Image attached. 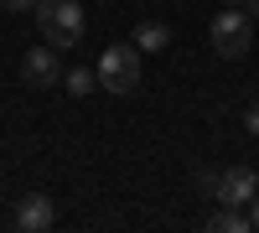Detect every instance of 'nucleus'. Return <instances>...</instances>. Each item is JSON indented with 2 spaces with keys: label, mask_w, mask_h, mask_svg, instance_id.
<instances>
[{
  "label": "nucleus",
  "mask_w": 259,
  "mask_h": 233,
  "mask_svg": "<svg viewBox=\"0 0 259 233\" xmlns=\"http://www.w3.org/2000/svg\"><path fill=\"white\" fill-rule=\"evenodd\" d=\"M83 26H89V16H83V0H36V31L47 47L68 52L83 41Z\"/></svg>",
  "instance_id": "obj_1"
},
{
  "label": "nucleus",
  "mask_w": 259,
  "mask_h": 233,
  "mask_svg": "<svg viewBox=\"0 0 259 233\" xmlns=\"http://www.w3.org/2000/svg\"><path fill=\"white\" fill-rule=\"evenodd\" d=\"M254 26L259 21L244 6H218V16H212V47H218V57H244L254 47Z\"/></svg>",
  "instance_id": "obj_2"
},
{
  "label": "nucleus",
  "mask_w": 259,
  "mask_h": 233,
  "mask_svg": "<svg viewBox=\"0 0 259 233\" xmlns=\"http://www.w3.org/2000/svg\"><path fill=\"white\" fill-rule=\"evenodd\" d=\"M99 83L109 94H135L140 88V47H135V41H114V47H104Z\"/></svg>",
  "instance_id": "obj_3"
},
{
  "label": "nucleus",
  "mask_w": 259,
  "mask_h": 233,
  "mask_svg": "<svg viewBox=\"0 0 259 233\" xmlns=\"http://www.w3.org/2000/svg\"><path fill=\"white\" fill-rule=\"evenodd\" d=\"M259 192V176L249 171V166H228V171L218 176V187H212V197H218L223 207H249Z\"/></svg>",
  "instance_id": "obj_4"
},
{
  "label": "nucleus",
  "mask_w": 259,
  "mask_h": 233,
  "mask_svg": "<svg viewBox=\"0 0 259 233\" xmlns=\"http://www.w3.org/2000/svg\"><path fill=\"white\" fill-rule=\"evenodd\" d=\"M21 78L31 83V88H52V83L62 78V68H57V47H31L26 57H21Z\"/></svg>",
  "instance_id": "obj_5"
},
{
  "label": "nucleus",
  "mask_w": 259,
  "mask_h": 233,
  "mask_svg": "<svg viewBox=\"0 0 259 233\" xmlns=\"http://www.w3.org/2000/svg\"><path fill=\"white\" fill-rule=\"evenodd\" d=\"M52 223H57V202H52L47 192L21 197V207H16V228H21V233H47Z\"/></svg>",
  "instance_id": "obj_6"
},
{
  "label": "nucleus",
  "mask_w": 259,
  "mask_h": 233,
  "mask_svg": "<svg viewBox=\"0 0 259 233\" xmlns=\"http://www.w3.org/2000/svg\"><path fill=\"white\" fill-rule=\"evenodd\" d=\"M135 47L140 52H166L171 47V26H166V21H140V26H135Z\"/></svg>",
  "instance_id": "obj_7"
},
{
  "label": "nucleus",
  "mask_w": 259,
  "mask_h": 233,
  "mask_svg": "<svg viewBox=\"0 0 259 233\" xmlns=\"http://www.w3.org/2000/svg\"><path fill=\"white\" fill-rule=\"evenodd\" d=\"M207 228H212V233H249L254 223H249L244 207H223V202H218V213L207 218Z\"/></svg>",
  "instance_id": "obj_8"
},
{
  "label": "nucleus",
  "mask_w": 259,
  "mask_h": 233,
  "mask_svg": "<svg viewBox=\"0 0 259 233\" xmlns=\"http://www.w3.org/2000/svg\"><path fill=\"white\" fill-rule=\"evenodd\" d=\"M94 78H99L94 68H73V73H68V94H78V99H83V94L94 88Z\"/></svg>",
  "instance_id": "obj_9"
},
{
  "label": "nucleus",
  "mask_w": 259,
  "mask_h": 233,
  "mask_svg": "<svg viewBox=\"0 0 259 233\" xmlns=\"http://www.w3.org/2000/svg\"><path fill=\"white\" fill-rule=\"evenodd\" d=\"M6 11H36V0H0Z\"/></svg>",
  "instance_id": "obj_10"
},
{
  "label": "nucleus",
  "mask_w": 259,
  "mask_h": 233,
  "mask_svg": "<svg viewBox=\"0 0 259 233\" xmlns=\"http://www.w3.org/2000/svg\"><path fill=\"white\" fill-rule=\"evenodd\" d=\"M244 124H249V135H259V104H254V109L244 114Z\"/></svg>",
  "instance_id": "obj_11"
},
{
  "label": "nucleus",
  "mask_w": 259,
  "mask_h": 233,
  "mask_svg": "<svg viewBox=\"0 0 259 233\" xmlns=\"http://www.w3.org/2000/svg\"><path fill=\"white\" fill-rule=\"evenodd\" d=\"M249 223L259 228V192H254V202H249Z\"/></svg>",
  "instance_id": "obj_12"
},
{
  "label": "nucleus",
  "mask_w": 259,
  "mask_h": 233,
  "mask_svg": "<svg viewBox=\"0 0 259 233\" xmlns=\"http://www.w3.org/2000/svg\"><path fill=\"white\" fill-rule=\"evenodd\" d=\"M244 11H249V16H254V21H259V0H244Z\"/></svg>",
  "instance_id": "obj_13"
},
{
  "label": "nucleus",
  "mask_w": 259,
  "mask_h": 233,
  "mask_svg": "<svg viewBox=\"0 0 259 233\" xmlns=\"http://www.w3.org/2000/svg\"><path fill=\"white\" fill-rule=\"evenodd\" d=\"M218 6H244V0H218Z\"/></svg>",
  "instance_id": "obj_14"
}]
</instances>
